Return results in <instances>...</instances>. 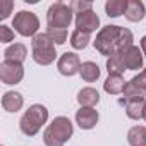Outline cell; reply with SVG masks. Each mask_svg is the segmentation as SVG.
Masks as SVG:
<instances>
[{"label":"cell","instance_id":"cell-1","mask_svg":"<svg viewBox=\"0 0 146 146\" xmlns=\"http://www.w3.org/2000/svg\"><path fill=\"white\" fill-rule=\"evenodd\" d=\"M132 41H134L132 33L127 28L108 24V26H105V28H102L98 31L93 45H95V48L102 55L112 57V55H115V53L132 46Z\"/></svg>","mask_w":146,"mask_h":146},{"label":"cell","instance_id":"cell-2","mask_svg":"<svg viewBox=\"0 0 146 146\" xmlns=\"http://www.w3.org/2000/svg\"><path fill=\"white\" fill-rule=\"evenodd\" d=\"M72 132L74 127L67 117H55L43 132V143L45 146H64L70 139Z\"/></svg>","mask_w":146,"mask_h":146},{"label":"cell","instance_id":"cell-3","mask_svg":"<svg viewBox=\"0 0 146 146\" xmlns=\"http://www.w3.org/2000/svg\"><path fill=\"white\" fill-rule=\"evenodd\" d=\"M46 120H48V110H46V107L36 103V105H31L23 113L19 127H21L23 134L35 136V134L40 132V129L43 127V124H46Z\"/></svg>","mask_w":146,"mask_h":146},{"label":"cell","instance_id":"cell-4","mask_svg":"<svg viewBox=\"0 0 146 146\" xmlns=\"http://www.w3.org/2000/svg\"><path fill=\"white\" fill-rule=\"evenodd\" d=\"M31 50H33L35 62L40 64V65H50L55 60V57H57L55 43L50 40V36L46 33H38L36 36H33Z\"/></svg>","mask_w":146,"mask_h":146},{"label":"cell","instance_id":"cell-5","mask_svg":"<svg viewBox=\"0 0 146 146\" xmlns=\"http://www.w3.org/2000/svg\"><path fill=\"white\" fill-rule=\"evenodd\" d=\"M72 14H74V11L70 9V5H65L64 2H55L50 5L46 12V24L48 28L67 29L72 23Z\"/></svg>","mask_w":146,"mask_h":146},{"label":"cell","instance_id":"cell-6","mask_svg":"<svg viewBox=\"0 0 146 146\" xmlns=\"http://www.w3.org/2000/svg\"><path fill=\"white\" fill-rule=\"evenodd\" d=\"M12 28L21 36H36L38 29H40V21H38V17H36L35 12L21 11V12H17L14 16Z\"/></svg>","mask_w":146,"mask_h":146},{"label":"cell","instance_id":"cell-7","mask_svg":"<svg viewBox=\"0 0 146 146\" xmlns=\"http://www.w3.org/2000/svg\"><path fill=\"white\" fill-rule=\"evenodd\" d=\"M122 93H124V98L120 100V103L146 96V69H143L137 76H134L129 83H125V88Z\"/></svg>","mask_w":146,"mask_h":146},{"label":"cell","instance_id":"cell-8","mask_svg":"<svg viewBox=\"0 0 146 146\" xmlns=\"http://www.w3.org/2000/svg\"><path fill=\"white\" fill-rule=\"evenodd\" d=\"M23 78H24L23 64L11 62V60H4L0 64V79L4 84H17L23 81Z\"/></svg>","mask_w":146,"mask_h":146},{"label":"cell","instance_id":"cell-9","mask_svg":"<svg viewBox=\"0 0 146 146\" xmlns=\"http://www.w3.org/2000/svg\"><path fill=\"white\" fill-rule=\"evenodd\" d=\"M57 69L62 76H74L79 74V69H81V60L76 53L72 52H65L62 53V57L57 62Z\"/></svg>","mask_w":146,"mask_h":146},{"label":"cell","instance_id":"cell-10","mask_svg":"<svg viewBox=\"0 0 146 146\" xmlns=\"http://www.w3.org/2000/svg\"><path fill=\"white\" fill-rule=\"evenodd\" d=\"M100 26V17L96 12L93 11H86L81 14H76V29L78 31H84V33H93L96 31V28Z\"/></svg>","mask_w":146,"mask_h":146},{"label":"cell","instance_id":"cell-11","mask_svg":"<svg viewBox=\"0 0 146 146\" xmlns=\"http://www.w3.org/2000/svg\"><path fill=\"white\" fill-rule=\"evenodd\" d=\"M120 57H122V62L125 65L127 70H137L143 67V52L137 48V46H129L122 52H119Z\"/></svg>","mask_w":146,"mask_h":146},{"label":"cell","instance_id":"cell-12","mask_svg":"<svg viewBox=\"0 0 146 146\" xmlns=\"http://www.w3.org/2000/svg\"><path fill=\"white\" fill-rule=\"evenodd\" d=\"M76 122L81 129H93L98 124V112L95 108H88V107H81L76 113Z\"/></svg>","mask_w":146,"mask_h":146},{"label":"cell","instance_id":"cell-13","mask_svg":"<svg viewBox=\"0 0 146 146\" xmlns=\"http://www.w3.org/2000/svg\"><path fill=\"white\" fill-rule=\"evenodd\" d=\"M23 103H24L23 95L17 93V91H7L2 96V107H4V110H7L11 113H16L17 110H21Z\"/></svg>","mask_w":146,"mask_h":146},{"label":"cell","instance_id":"cell-14","mask_svg":"<svg viewBox=\"0 0 146 146\" xmlns=\"http://www.w3.org/2000/svg\"><path fill=\"white\" fill-rule=\"evenodd\" d=\"M125 19L131 23H139L144 17V5L139 0H129L127 2V9H125Z\"/></svg>","mask_w":146,"mask_h":146},{"label":"cell","instance_id":"cell-15","mask_svg":"<svg viewBox=\"0 0 146 146\" xmlns=\"http://www.w3.org/2000/svg\"><path fill=\"white\" fill-rule=\"evenodd\" d=\"M4 55H5V60L23 64L26 60V57H28V50H26V46L23 43H14V45H11V46L5 48Z\"/></svg>","mask_w":146,"mask_h":146},{"label":"cell","instance_id":"cell-16","mask_svg":"<svg viewBox=\"0 0 146 146\" xmlns=\"http://www.w3.org/2000/svg\"><path fill=\"white\" fill-rule=\"evenodd\" d=\"M78 102H79L81 107L93 108V107L98 105V102H100V93H98L95 88H83V90L78 93Z\"/></svg>","mask_w":146,"mask_h":146},{"label":"cell","instance_id":"cell-17","mask_svg":"<svg viewBox=\"0 0 146 146\" xmlns=\"http://www.w3.org/2000/svg\"><path fill=\"white\" fill-rule=\"evenodd\" d=\"M124 103H125V113H127L129 119H132V120H139V119H143L144 107H146V100H144V98L129 100V102H124Z\"/></svg>","mask_w":146,"mask_h":146},{"label":"cell","instance_id":"cell-18","mask_svg":"<svg viewBox=\"0 0 146 146\" xmlns=\"http://www.w3.org/2000/svg\"><path fill=\"white\" fill-rule=\"evenodd\" d=\"M124 88H125V81L119 74H108V78L103 83V90L108 95H119L124 91Z\"/></svg>","mask_w":146,"mask_h":146},{"label":"cell","instance_id":"cell-19","mask_svg":"<svg viewBox=\"0 0 146 146\" xmlns=\"http://www.w3.org/2000/svg\"><path fill=\"white\" fill-rule=\"evenodd\" d=\"M79 76L86 81V83H95L100 78V67L95 62H83L81 69H79Z\"/></svg>","mask_w":146,"mask_h":146},{"label":"cell","instance_id":"cell-20","mask_svg":"<svg viewBox=\"0 0 146 146\" xmlns=\"http://www.w3.org/2000/svg\"><path fill=\"white\" fill-rule=\"evenodd\" d=\"M127 143L131 146H146V127L134 125L127 132Z\"/></svg>","mask_w":146,"mask_h":146},{"label":"cell","instance_id":"cell-21","mask_svg":"<svg viewBox=\"0 0 146 146\" xmlns=\"http://www.w3.org/2000/svg\"><path fill=\"white\" fill-rule=\"evenodd\" d=\"M127 2H129V0H108V2L105 4L107 16L108 17H119V16L125 14Z\"/></svg>","mask_w":146,"mask_h":146},{"label":"cell","instance_id":"cell-22","mask_svg":"<svg viewBox=\"0 0 146 146\" xmlns=\"http://www.w3.org/2000/svg\"><path fill=\"white\" fill-rule=\"evenodd\" d=\"M107 70H108V74H119V76H122L124 70H127L125 65H124V62H122L120 53H115V55L108 57V60H107Z\"/></svg>","mask_w":146,"mask_h":146},{"label":"cell","instance_id":"cell-23","mask_svg":"<svg viewBox=\"0 0 146 146\" xmlns=\"http://www.w3.org/2000/svg\"><path fill=\"white\" fill-rule=\"evenodd\" d=\"M90 43V33H84V31H74L70 35V45L72 48H76V50H83L86 48Z\"/></svg>","mask_w":146,"mask_h":146},{"label":"cell","instance_id":"cell-24","mask_svg":"<svg viewBox=\"0 0 146 146\" xmlns=\"http://www.w3.org/2000/svg\"><path fill=\"white\" fill-rule=\"evenodd\" d=\"M46 35L50 36V40L57 45H64L67 41V29H57V28H48Z\"/></svg>","mask_w":146,"mask_h":146},{"label":"cell","instance_id":"cell-25","mask_svg":"<svg viewBox=\"0 0 146 146\" xmlns=\"http://www.w3.org/2000/svg\"><path fill=\"white\" fill-rule=\"evenodd\" d=\"M70 9L74 11V14H81V12H86V11H93V4L91 2H79V0H76V2L70 4Z\"/></svg>","mask_w":146,"mask_h":146},{"label":"cell","instance_id":"cell-26","mask_svg":"<svg viewBox=\"0 0 146 146\" xmlns=\"http://www.w3.org/2000/svg\"><path fill=\"white\" fill-rule=\"evenodd\" d=\"M12 9H14L12 0H0V19H7Z\"/></svg>","mask_w":146,"mask_h":146},{"label":"cell","instance_id":"cell-27","mask_svg":"<svg viewBox=\"0 0 146 146\" xmlns=\"http://www.w3.org/2000/svg\"><path fill=\"white\" fill-rule=\"evenodd\" d=\"M0 41L2 43H9L14 41V31L7 26H0Z\"/></svg>","mask_w":146,"mask_h":146},{"label":"cell","instance_id":"cell-28","mask_svg":"<svg viewBox=\"0 0 146 146\" xmlns=\"http://www.w3.org/2000/svg\"><path fill=\"white\" fill-rule=\"evenodd\" d=\"M141 50H143V53H144V57H146V35L141 38Z\"/></svg>","mask_w":146,"mask_h":146},{"label":"cell","instance_id":"cell-29","mask_svg":"<svg viewBox=\"0 0 146 146\" xmlns=\"http://www.w3.org/2000/svg\"><path fill=\"white\" fill-rule=\"evenodd\" d=\"M143 119L146 120V107H144V113H143Z\"/></svg>","mask_w":146,"mask_h":146}]
</instances>
